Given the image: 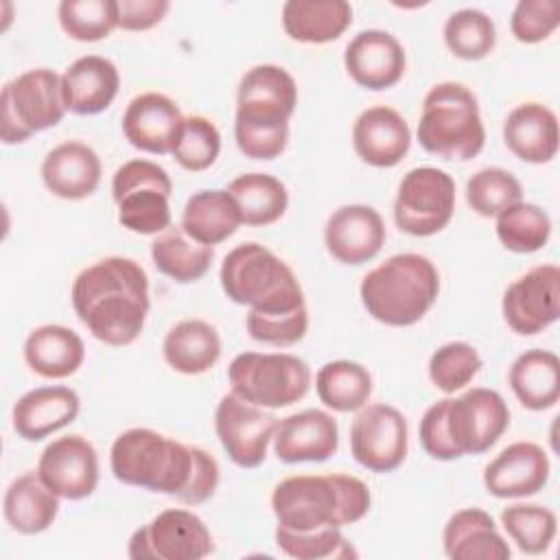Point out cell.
Instances as JSON below:
<instances>
[{
  "label": "cell",
  "mask_w": 560,
  "mask_h": 560,
  "mask_svg": "<svg viewBox=\"0 0 560 560\" xmlns=\"http://www.w3.org/2000/svg\"><path fill=\"white\" fill-rule=\"evenodd\" d=\"M278 420L236 394H225L214 411V431L228 457L241 468H256L267 457Z\"/></svg>",
  "instance_id": "obj_15"
},
{
  "label": "cell",
  "mask_w": 560,
  "mask_h": 560,
  "mask_svg": "<svg viewBox=\"0 0 560 560\" xmlns=\"http://www.w3.org/2000/svg\"><path fill=\"white\" fill-rule=\"evenodd\" d=\"M497 238L514 254H534L551 236V219L536 203H514L497 217Z\"/></svg>",
  "instance_id": "obj_38"
},
{
  "label": "cell",
  "mask_w": 560,
  "mask_h": 560,
  "mask_svg": "<svg viewBox=\"0 0 560 560\" xmlns=\"http://www.w3.org/2000/svg\"><path fill=\"white\" fill-rule=\"evenodd\" d=\"M359 293L376 322L413 326L438 300L440 273L427 256L396 254L363 276Z\"/></svg>",
  "instance_id": "obj_5"
},
{
  "label": "cell",
  "mask_w": 560,
  "mask_h": 560,
  "mask_svg": "<svg viewBox=\"0 0 560 560\" xmlns=\"http://www.w3.org/2000/svg\"><path fill=\"white\" fill-rule=\"evenodd\" d=\"M66 112L61 77L48 68L26 70L2 88L0 138L4 144H20L59 125Z\"/></svg>",
  "instance_id": "obj_8"
},
{
  "label": "cell",
  "mask_w": 560,
  "mask_h": 560,
  "mask_svg": "<svg viewBox=\"0 0 560 560\" xmlns=\"http://www.w3.org/2000/svg\"><path fill=\"white\" fill-rule=\"evenodd\" d=\"M228 381L238 398L262 409H280L306 396L311 368L287 352H243L232 359Z\"/></svg>",
  "instance_id": "obj_9"
},
{
  "label": "cell",
  "mask_w": 560,
  "mask_h": 560,
  "mask_svg": "<svg viewBox=\"0 0 560 560\" xmlns=\"http://www.w3.org/2000/svg\"><path fill=\"white\" fill-rule=\"evenodd\" d=\"M315 389L319 400L339 413L359 411L372 394V376L368 368L357 361L337 359L317 370Z\"/></svg>",
  "instance_id": "obj_36"
},
{
  "label": "cell",
  "mask_w": 560,
  "mask_h": 560,
  "mask_svg": "<svg viewBox=\"0 0 560 560\" xmlns=\"http://www.w3.org/2000/svg\"><path fill=\"white\" fill-rule=\"evenodd\" d=\"M228 192L234 197L243 223L254 228L276 223L289 206V192L284 184L267 173L238 175L228 186Z\"/></svg>",
  "instance_id": "obj_35"
},
{
  "label": "cell",
  "mask_w": 560,
  "mask_h": 560,
  "mask_svg": "<svg viewBox=\"0 0 560 560\" xmlns=\"http://www.w3.org/2000/svg\"><path fill=\"white\" fill-rule=\"evenodd\" d=\"M343 66L357 85L378 92L394 88L402 79L405 50L392 33L368 28L346 46Z\"/></svg>",
  "instance_id": "obj_20"
},
{
  "label": "cell",
  "mask_w": 560,
  "mask_h": 560,
  "mask_svg": "<svg viewBox=\"0 0 560 560\" xmlns=\"http://www.w3.org/2000/svg\"><path fill=\"white\" fill-rule=\"evenodd\" d=\"M173 182L151 160H129L116 168L112 197L118 206V223L133 234H158L171 225L168 197Z\"/></svg>",
  "instance_id": "obj_10"
},
{
  "label": "cell",
  "mask_w": 560,
  "mask_h": 560,
  "mask_svg": "<svg viewBox=\"0 0 560 560\" xmlns=\"http://www.w3.org/2000/svg\"><path fill=\"white\" fill-rule=\"evenodd\" d=\"M83 339L59 324H44L31 330L24 341L26 365L44 378H68L83 365Z\"/></svg>",
  "instance_id": "obj_30"
},
{
  "label": "cell",
  "mask_w": 560,
  "mask_h": 560,
  "mask_svg": "<svg viewBox=\"0 0 560 560\" xmlns=\"http://www.w3.org/2000/svg\"><path fill=\"white\" fill-rule=\"evenodd\" d=\"M501 525L514 545L529 556L545 553L556 538V514L536 503H514L501 512Z\"/></svg>",
  "instance_id": "obj_39"
},
{
  "label": "cell",
  "mask_w": 560,
  "mask_h": 560,
  "mask_svg": "<svg viewBox=\"0 0 560 560\" xmlns=\"http://www.w3.org/2000/svg\"><path fill=\"white\" fill-rule=\"evenodd\" d=\"M370 488L352 475H295L282 479L271 494L280 527L313 532L361 521L370 510Z\"/></svg>",
  "instance_id": "obj_4"
},
{
  "label": "cell",
  "mask_w": 560,
  "mask_h": 560,
  "mask_svg": "<svg viewBox=\"0 0 560 560\" xmlns=\"http://www.w3.org/2000/svg\"><path fill=\"white\" fill-rule=\"evenodd\" d=\"M221 151V133L206 116H186L179 140L173 149L175 162L192 173L210 168Z\"/></svg>",
  "instance_id": "obj_45"
},
{
  "label": "cell",
  "mask_w": 560,
  "mask_h": 560,
  "mask_svg": "<svg viewBox=\"0 0 560 560\" xmlns=\"http://www.w3.org/2000/svg\"><path fill=\"white\" fill-rule=\"evenodd\" d=\"M352 24L346 0H287L282 7L284 33L302 44H328Z\"/></svg>",
  "instance_id": "obj_31"
},
{
  "label": "cell",
  "mask_w": 560,
  "mask_h": 560,
  "mask_svg": "<svg viewBox=\"0 0 560 560\" xmlns=\"http://www.w3.org/2000/svg\"><path fill=\"white\" fill-rule=\"evenodd\" d=\"M184 127V116L173 98L160 92H144L129 101L122 114V133L131 147L166 155L173 153Z\"/></svg>",
  "instance_id": "obj_18"
},
{
  "label": "cell",
  "mask_w": 560,
  "mask_h": 560,
  "mask_svg": "<svg viewBox=\"0 0 560 560\" xmlns=\"http://www.w3.org/2000/svg\"><path fill=\"white\" fill-rule=\"evenodd\" d=\"M444 44L459 59H483L497 44L494 22L479 9H459L444 24Z\"/></svg>",
  "instance_id": "obj_40"
},
{
  "label": "cell",
  "mask_w": 560,
  "mask_h": 560,
  "mask_svg": "<svg viewBox=\"0 0 560 560\" xmlns=\"http://www.w3.org/2000/svg\"><path fill=\"white\" fill-rule=\"evenodd\" d=\"M357 155L376 168H392L402 162L411 147L407 120L387 105H374L359 114L352 125Z\"/></svg>",
  "instance_id": "obj_23"
},
{
  "label": "cell",
  "mask_w": 560,
  "mask_h": 560,
  "mask_svg": "<svg viewBox=\"0 0 560 560\" xmlns=\"http://www.w3.org/2000/svg\"><path fill=\"white\" fill-rule=\"evenodd\" d=\"M523 197L521 182L505 168L490 166L477 171L466 182V201L479 217H499Z\"/></svg>",
  "instance_id": "obj_42"
},
{
  "label": "cell",
  "mask_w": 560,
  "mask_h": 560,
  "mask_svg": "<svg viewBox=\"0 0 560 560\" xmlns=\"http://www.w3.org/2000/svg\"><path fill=\"white\" fill-rule=\"evenodd\" d=\"M243 223L234 197L221 188H206L190 195L182 212V232L199 245H219Z\"/></svg>",
  "instance_id": "obj_29"
},
{
  "label": "cell",
  "mask_w": 560,
  "mask_h": 560,
  "mask_svg": "<svg viewBox=\"0 0 560 560\" xmlns=\"http://www.w3.org/2000/svg\"><path fill=\"white\" fill-rule=\"evenodd\" d=\"M418 140L422 149L442 160H472L486 144L475 94L455 81L433 85L424 101L418 122Z\"/></svg>",
  "instance_id": "obj_7"
},
{
  "label": "cell",
  "mask_w": 560,
  "mask_h": 560,
  "mask_svg": "<svg viewBox=\"0 0 560 560\" xmlns=\"http://www.w3.org/2000/svg\"><path fill=\"white\" fill-rule=\"evenodd\" d=\"M350 451L372 472H392L407 457V420L392 405L361 407L350 427Z\"/></svg>",
  "instance_id": "obj_14"
},
{
  "label": "cell",
  "mask_w": 560,
  "mask_h": 560,
  "mask_svg": "<svg viewBox=\"0 0 560 560\" xmlns=\"http://www.w3.org/2000/svg\"><path fill=\"white\" fill-rule=\"evenodd\" d=\"M560 24V7L556 0H521L510 20L516 42L538 44L547 39Z\"/></svg>",
  "instance_id": "obj_47"
},
{
  "label": "cell",
  "mask_w": 560,
  "mask_h": 560,
  "mask_svg": "<svg viewBox=\"0 0 560 560\" xmlns=\"http://www.w3.org/2000/svg\"><path fill=\"white\" fill-rule=\"evenodd\" d=\"M339 448L337 420L322 409H304L282 418L273 433V451L284 464L326 462Z\"/></svg>",
  "instance_id": "obj_21"
},
{
  "label": "cell",
  "mask_w": 560,
  "mask_h": 560,
  "mask_svg": "<svg viewBox=\"0 0 560 560\" xmlns=\"http://www.w3.org/2000/svg\"><path fill=\"white\" fill-rule=\"evenodd\" d=\"M481 357L466 341H451L440 346L429 359V378L444 394L464 389L479 372Z\"/></svg>",
  "instance_id": "obj_44"
},
{
  "label": "cell",
  "mask_w": 560,
  "mask_h": 560,
  "mask_svg": "<svg viewBox=\"0 0 560 560\" xmlns=\"http://www.w3.org/2000/svg\"><path fill=\"white\" fill-rule=\"evenodd\" d=\"M508 381L525 409H551L560 398V361L551 350H525L510 365Z\"/></svg>",
  "instance_id": "obj_32"
},
{
  "label": "cell",
  "mask_w": 560,
  "mask_h": 560,
  "mask_svg": "<svg viewBox=\"0 0 560 560\" xmlns=\"http://www.w3.org/2000/svg\"><path fill=\"white\" fill-rule=\"evenodd\" d=\"M42 179L55 197L79 201L98 188L101 160L92 147L68 140L46 153L42 162Z\"/></svg>",
  "instance_id": "obj_25"
},
{
  "label": "cell",
  "mask_w": 560,
  "mask_h": 560,
  "mask_svg": "<svg viewBox=\"0 0 560 560\" xmlns=\"http://www.w3.org/2000/svg\"><path fill=\"white\" fill-rule=\"evenodd\" d=\"M549 472V457L538 444L514 442L486 466L483 486L497 499H521L540 492Z\"/></svg>",
  "instance_id": "obj_22"
},
{
  "label": "cell",
  "mask_w": 560,
  "mask_h": 560,
  "mask_svg": "<svg viewBox=\"0 0 560 560\" xmlns=\"http://www.w3.org/2000/svg\"><path fill=\"white\" fill-rule=\"evenodd\" d=\"M2 512L11 529L26 536L42 534L59 514V497L39 479L37 472H24L7 488Z\"/></svg>",
  "instance_id": "obj_33"
},
{
  "label": "cell",
  "mask_w": 560,
  "mask_h": 560,
  "mask_svg": "<svg viewBox=\"0 0 560 560\" xmlns=\"http://www.w3.org/2000/svg\"><path fill=\"white\" fill-rule=\"evenodd\" d=\"M118 88V68L98 55L79 57L61 74L66 107L79 116H92L107 109L116 98Z\"/></svg>",
  "instance_id": "obj_26"
},
{
  "label": "cell",
  "mask_w": 560,
  "mask_h": 560,
  "mask_svg": "<svg viewBox=\"0 0 560 560\" xmlns=\"http://www.w3.org/2000/svg\"><path fill=\"white\" fill-rule=\"evenodd\" d=\"M37 475L59 499L81 501L98 486L96 448L81 435L57 438L42 451Z\"/></svg>",
  "instance_id": "obj_17"
},
{
  "label": "cell",
  "mask_w": 560,
  "mask_h": 560,
  "mask_svg": "<svg viewBox=\"0 0 560 560\" xmlns=\"http://www.w3.org/2000/svg\"><path fill=\"white\" fill-rule=\"evenodd\" d=\"M151 258L160 273L179 284H188L208 273L214 252L208 245L188 241L182 230H173L151 243Z\"/></svg>",
  "instance_id": "obj_37"
},
{
  "label": "cell",
  "mask_w": 560,
  "mask_h": 560,
  "mask_svg": "<svg viewBox=\"0 0 560 560\" xmlns=\"http://www.w3.org/2000/svg\"><path fill=\"white\" fill-rule=\"evenodd\" d=\"M59 24L77 42H98L118 26L116 0H61Z\"/></svg>",
  "instance_id": "obj_41"
},
{
  "label": "cell",
  "mask_w": 560,
  "mask_h": 560,
  "mask_svg": "<svg viewBox=\"0 0 560 560\" xmlns=\"http://www.w3.org/2000/svg\"><path fill=\"white\" fill-rule=\"evenodd\" d=\"M503 140L523 162H551L558 153V118L542 103L516 105L503 122Z\"/></svg>",
  "instance_id": "obj_27"
},
{
  "label": "cell",
  "mask_w": 560,
  "mask_h": 560,
  "mask_svg": "<svg viewBox=\"0 0 560 560\" xmlns=\"http://www.w3.org/2000/svg\"><path fill=\"white\" fill-rule=\"evenodd\" d=\"M245 326L252 339L267 343V346H293L304 339L308 330V311L306 306L293 313L280 315H265L249 311L245 317Z\"/></svg>",
  "instance_id": "obj_46"
},
{
  "label": "cell",
  "mask_w": 560,
  "mask_h": 560,
  "mask_svg": "<svg viewBox=\"0 0 560 560\" xmlns=\"http://www.w3.org/2000/svg\"><path fill=\"white\" fill-rule=\"evenodd\" d=\"M455 212V182L435 166L411 168L394 201L396 225L411 236H433L442 232Z\"/></svg>",
  "instance_id": "obj_11"
},
{
  "label": "cell",
  "mask_w": 560,
  "mask_h": 560,
  "mask_svg": "<svg viewBox=\"0 0 560 560\" xmlns=\"http://www.w3.org/2000/svg\"><path fill=\"white\" fill-rule=\"evenodd\" d=\"M72 306L94 339L129 346L149 315V278L131 258L107 256L85 267L72 282Z\"/></svg>",
  "instance_id": "obj_2"
},
{
  "label": "cell",
  "mask_w": 560,
  "mask_h": 560,
  "mask_svg": "<svg viewBox=\"0 0 560 560\" xmlns=\"http://www.w3.org/2000/svg\"><path fill=\"white\" fill-rule=\"evenodd\" d=\"M208 525L190 510L160 512L129 538L131 560H201L212 551Z\"/></svg>",
  "instance_id": "obj_12"
},
{
  "label": "cell",
  "mask_w": 560,
  "mask_h": 560,
  "mask_svg": "<svg viewBox=\"0 0 560 560\" xmlns=\"http://www.w3.org/2000/svg\"><path fill=\"white\" fill-rule=\"evenodd\" d=\"M510 427V409L503 396L488 387H472L446 405V433L455 451L464 455L486 453Z\"/></svg>",
  "instance_id": "obj_13"
},
{
  "label": "cell",
  "mask_w": 560,
  "mask_h": 560,
  "mask_svg": "<svg viewBox=\"0 0 560 560\" xmlns=\"http://www.w3.org/2000/svg\"><path fill=\"white\" fill-rule=\"evenodd\" d=\"M385 223L372 206L348 203L337 208L324 228L328 254L343 265H363L385 245Z\"/></svg>",
  "instance_id": "obj_19"
},
{
  "label": "cell",
  "mask_w": 560,
  "mask_h": 560,
  "mask_svg": "<svg viewBox=\"0 0 560 560\" xmlns=\"http://www.w3.org/2000/svg\"><path fill=\"white\" fill-rule=\"evenodd\" d=\"M223 293L249 311L265 315L304 308V293L293 269L260 243H241L221 262Z\"/></svg>",
  "instance_id": "obj_6"
},
{
  "label": "cell",
  "mask_w": 560,
  "mask_h": 560,
  "mask_svg": "<svg viewBox=\"0 0 560 560\" xmlns=\"http://www.w3.org/2000/svg\"><path fill=\"white\" fill-rule=\"evenodd\" d=\"M298 105L293 77L273 63L249 68L238 83L234 138L245 158L273 160L287 149L289 118Z\"/></svg>",
  "instance_id": "obj_3"
},
{
  "label": "cell",
  "mask_w": 560,
  "mask_h": 560,
  "mask_svg": "<svg viewBox=\"0 0 560 560\" xmlns=\"http://www.w3.org/2000/svg\"><path fill=\"white\" fill-rule=\"evenodd\" d=\"M162 354L168 368L179 374L197 376L214 368L221 357V339L214 326L203 319H184L175 324L164 341Z\"/></svg>",
  "instance_id": "obj_34"
},
{
  "label": "cell",
  "mask_w": 560,
  "mask_h": 560,
  "mask_svg": "<svg viewBox=\"0 0 560 560\" xmlns=\"http://www.w3.org/2000/svg\"><path fill=\"white\" fill-rule=\"evenodd\" d=\"M118 26L122 31H149L162 22L171 9L168 0H116Z\"/></svg>",
  "instance_id": "obj_49"
},
{
  "label": "cell",
  "mask_w": 560,
  "mask_h": 560,
  "mask_svg": "<svg viewBox=\"0 0 560 560\" xmlns=\"http://www.w3.org/2000/svg\"><path fill=\"white\" fill-rule=\"evenodd\" d=\"M276 545L282 553L298 560H341L354 558L357 551L346 540L339 527H322L313 532H293L276 527Z\"/></svg>",
  "instance_id": "obj_43"
},
{
  "label": "cell",
  "mask_w": 560,
  "mask_h": 560,
  "mask_svg": "<svg viewBox=\"0 0 560 560\" xmlns=\"http://www.w3.org/2000/svg\"><path fill=\"white\" fill-rule=\"evenodd\" d=\"M446 405H448V398L433 402L420 420V444L427 451V455L440 462H451L462 457L451 444L446 433Z\"/></svg>",
  "instance_id": "obj_48"
},
{
  "label": "cell",
  "mask_w": 560,
  "mask_h": 560,
  "mask_svg": "<svg viewBox=\"0 0 560 560\" xmlns=\"http://www.w3.org/2000/svg\"><path fill=\"white\" fill-rule=\"evenodd\" d=\"M503 319L516 335H538L560 315V269L538 265L503 293Z\"/></svg>",
  "instance_id": "obj_16"
},
{
  "label": "cell",
  "mask_w": 560,
  "mask_h": 560,
  "mask_svg": "<svg viewBox=\"0 0 560 560\" xmlns=\"http://www.w3.org/2000/svg\"><path fill=\"white\" fill-rule=\"evenodd\" d=\"M81 409L74 389L63 385L35 387L18 398L11 411L13 431L26 442H39L68 427Z\"/></svg>",
  "instance_id": "obj_24"
},
{
  "label": "cell",
  "mask_w": 560,
  "mask_h": 560,
  "mask_svg": "<svg viewBox=\"0 0 560 560\" xmlns=\"http://www.w3.org/2000/svg\"><path fill=\"white\" fill-rule=\"evenodd\" d=\"M109 466L120 483L168 494L186 505L206 503L219 486V464L210 453L144 427L127 429L114 440Z\"/></svg>",
  "instance_id": "obj_1"
},
{
  "label": "cell",
  "mask_w": 560,
  "mask_h": 560,
  "mask_svg": "<svg viewBox=\"0 0 560 560\" xmlns=\"http://www.w3.org/2000/svg\"><path fill=\"white\" fill-rule=\"evenodd\" d=\"M442 545L453 560H508L512 553L494 518L479 508L455 512L444 525Z\"/></svg>",
  "instance_id": "obj_28"
}]
</instances>
